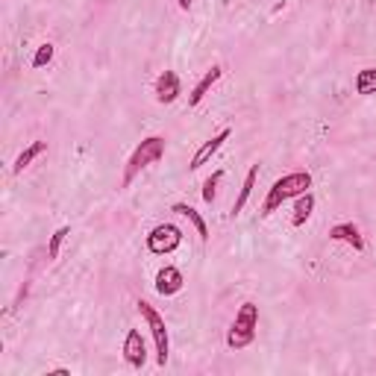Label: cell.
<instances>
[{
    "label": "cell",
    "mask_w": 376,
    "mask_h": 376,
    "mask_svg": "<svg viewBox=\"0 0 376 376\" xmlns=\"http://www.w3.org/2000/svg\"><path fill=\"white\" fill-rule=\"evenodd\" d=\"M309 188H311V173L309 171H291V173H285V177H280L277 182L268 188V197H265V203H262V215L271 218L273 212L285 203V200L300 197L303 191H309Z\"/></svg>",
    "instance_id": "obj_1"
},
{
    "label": "cell",
    "mask_w": 376,
    "mask_h": 376,
    "mask_svg": "<svg viewBox=\"0 0 376 376\" xmlns=\"http://www.w3.org/2000/svg\"><path fill=\"white\" fill-rule=\"evenodd\" d=\"M162 156H165V139H162V135H147V139L130 153L127 168H123V177H121V188H130L133 180L139 177L147 165L159 162Z\"/></svg>",
    "instance_id": "obj_2"
},
{
    "label": "cell",
    "mask_w": 376,
    "mask_h": 376,
    "mask_svg": "<svg viewBox=\"0 0 376 376\" xmlns=\"http://www.w3.org/2000/svg\"><path fill=\"white\" fill-rule=\"evenodd\" d=\"M256 330H259V306L253 300H247V303H241V309H238V315L227 332V347L230 350L250 347L256 341Z\"/></svg>",
    "instance_id": "obj_3"
},
{
    "label": "cell",
    "mask_w": 376,
    "mask_h": 376,
    "mask_svg": "<svg viewBox=\"0 0 376 376\" xmlns=\"http://www.w3.org/2000/svg\"><path fill=\"white\" fill-rule=\"evenodd\" d=\"M139 311H142V318L147 321L150 335H153V344H156V365H159V368H165L168 353H171V338H168L165 318H162L159 311L147 303V300H139Z\"/></svg>",
    "instance_id": "obj_4"
},
{
    "label": "cell",
    "mask_w": 376,
    "mask_h": 376,
    "mask_svg": "<svg viewBox=\"0 0 376 376\" xmlns=\"http://www.w3.org/2000/svg\"><path fill=\"white\" fill-rule=\"evenodd\" d=\"M182 244V230L177 223H159L147 232V250L153 256H168Z\"/></svg>",
    "instance_id": "obj_5"
},
{
    "label": "cell",
    "mask_w": 376,
    "mask_h": 376,
    "mask_svg": "<svg viewBox=\"0 0 376 376\" xmlns=\"http://www.w3.org/2000/svg\"><path fill=\"white\" fill-rule=\"evenodd\" d=\"M153 94H156V103L168 106L173 103L180 94H182V83H180V74L177 71H162L156 77V85H153Z\"/></svg>",
    "instance_id": "obj_6"
},
{
    "label": "cell",
    "mask_w": 376,
    "mask_h": 376,
    "mask_svg": "<svg viewBox=\"0 0 376 376\" xmlns=\"http://www.w3.org/2000/svg\"><path fill=\"white\" fill-rule=\"evenodd\" d=\"M182 285H185V277H182V271L180 268H173V265H165L159 273H156V294L162 297H173V294H180L182 291Z\"/></svg>",
    "instance_id": "obj_7"
},
{
    "label": "cell",
    "mask_w": 376,
    "mask_h": 376,
    "mask_svg": "<svg viewBox=\"0 0 376 376\" xmlns=\"http://www.w3.org/2000/svg\"><path fill=\"white\" fill-rule=\"evenodd\" d=\"M230 135H232V130L227 127V130H221L218 135H212V139H209L206 144H200V147H197V153L191 156V162H188V171H197V168H203L206 162H209V159H212V156H215L218 150H221V144L230 139Z\"/></svg>",
    "instance_id": "obj_8"
},
{
    "label": "cell",
    "mask_w": 376,
    "mask_h": 376,
    "mask_svg": "<svg viewBox=\"0 0 376 376\" xmlns=\"http://www.w3.org/2000/svg\"><path fill=\"white\" fill-rule=\"evenodd\" d=\"M123 359H127L130 368H144L147 361V347L139 330H130L127 338H123Z\"/></svg>",
    "instance_id": "obj_9"
},
{
    "label": "cell",
    "mask_w": 376,
    "mask_h": 376,
    "mask_svg": "<svg viewBox=\"0 0 376 376\" xmlns=\"http://www.w3.org/2000/svg\"><path fill=\"white\" fill-rule=\"evenodd\" d=\"M330 238L332 241H344V244H350L353 250H365V235H361V230L356 227V223H350V221H344V223H335V227L330 230Z\"/></svg>",
    "instance_id": "obj_10"
},
{
    "label": "cell",
    "mask_w": 376,
    "mask_h": 376,
    "mask_svg": "<svg viewBox=\"0 0 376 376\" xmlns=\"http://www.w3.org/2000/svg\"><path fill=\"white\" fill-rule=\"evenodd\" d=\"M221 77H223V68H221V65H212V68L203 74V77H200V83L191 89V94H188V106H200V103H203V97L209 94V89H212V85H215Z\"/></svg>",
    "instance_id": "obj_11"
},
{
    "label": "cell",
    "mask_w": 376,
    "mask_h": 376,
    "mask_svg": "<svg viewBox=\"0 0 376 376\" xmlns=\"http://www.w3.org/2000/svg\"><path fill=\"white\" fill-rule=\"evenodd\" d=\"M256 180H259V165H250L247 177H244V182H241V191H238L235 203H232V209H230V215H232V218H238V215L244 212L247 200H250V194H253V188H256Z\"/></svg>",
    "instance_id": "obj_12"
},
{
    "label": "cell",
    "mask_w": 376,
    "mask_h": 376,
    "mask_svg": "<svg viewBox=\"0 0 376 376\" xmlns=\"http://www.w3.org/2000/svg\"><path fill=\"white\" fill-rule=\"evenodd\" d=\"M171 212H177V215H182V218H188L197 227V235H200V241H209V227H206V221H203V215L194 209V206H188V203H173V209Z\"/></svg>",
    "instance_id": "obj_13"
},
{
    "label": "cell",
    "mask_w": 376,
    "mask_h": 376,
    "mask_svg": "<svg viewBox=\"0 0 376 376\" xmlns=\"http://www.w3.org/2000/svg\"><path fill=\"white\" fill-rule=\"evenodd\" d=\"M311 212H315V194L303 191V194L297 197V203H294V218H291V223H294V227H303V223L311 218Z\"/></svg>",
    "instance_id": "obj_14"
},
{
    "label": "cell",
    "mask_w": 376,
    "mask_h": 376,
    "mask_svg": "<svg viewBox=\"0 0 376 376\" xmlns=\"http://www.w3.org/2000/svg\"><path fill=\"white\" fill-rule=\"evenodd\" d=\"M353 89H356V94H361V97L376 94V68H361L356 77H353Z\"/></svg>",
    "instance_id": "obj_15"
},
{
    "label": "cell",
    "mask_w": 376,
    "mask_h": 376,
    "mask_svg": "<svg viewBox=\"0 0 376 376\" xmlns=\"http://www.w3.org/2000/svg\"><path fill=\"white\" fill-rule=\"evenodd\" d=\"M44 150H47V142H33V144L15 159V165H12V173H24V168H30V162H33L35 156H42Z\"/></svg>",
    "instance_id": "obj_16"
},
{
    "label": "cell",
    "mask_w": 376,
    "mask_h": 376,
    "mask_svg": "<svg viewBox=\"0 0 376 376\" xmlns=\"http://www.w3.org/2000/svg\"><path fill=\"white\" fill-rule=\"evenodd\" d=\"M68 235H71V227H59L53 235H50V241H47V262L59 259V250H62V244H65Z\"/></svg>",
    "instance_id": "obj_17"
},
{
    "label": "cell",
    "mask_w": 376,
    "mask_h": 376,
    "mask_svg": "<svg viewBox=\"0 0 376 376\" xmlns=\"http://www.w3.org/2000/svg\"><path fill=\"white\" fill-rule=\"evenodd\" d=\"M53 53H56V47L50 44V42L39 44V47H35V56H33V68H44V65H50V62H53Z\"/></svg>",
    "instance_id": "obj_18"
},
{
    "label": "cell",
    "mask_w": 376,
    "mask_h": 376,
    "mask_svg": "<svg viewBox=\"0 0 376 376\" xmlns=\"http://www.w3.org/2000/svg\"><path fill=\"white\" fill-rule=\"evenodd\" d=\"M221 180H223V171H212V177H206V182H203V200H206V203H215Z\"/></svg>",
    "instance_id": "obj_19"
},
{
    "label": "cell",
    "mask_w": 376,
    "mask_h": 376,
    "mask_svg": "<svg viewBox=\"0 0 376 376\" xmlns=\"http://www.w3.org/2000/svg\"><path fill=\"white\" fill-rule=\"evenodd\" d=\"M47 376H71V370L68 368H59V370H50Z\"/></svg>",
    "instance_id": "obj_20"
},
{
    "label": "cell",
    "mask_w": 376,
    "mask_h": 376,
    "mask_svg": "<svg viewBox=\"0 0 376 376\" xmlns=\"http://www.w3.org/2000/svg\"><path fill=\"white\" fill-rule=\"evenodd\" d=\"M177 3H180V9H185V12L191 9V0H177Z\"/></svg>",
    "instance_id": "obj_21"
}]
</instances>
